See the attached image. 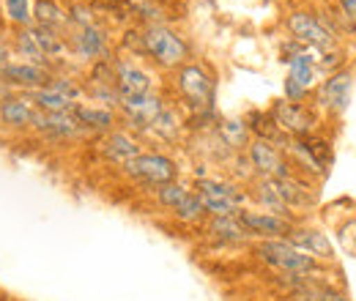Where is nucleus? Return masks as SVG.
Segmentation results:
<instances>
[{"instance_id": "nucleus-14", "label": "nucleus", "mask_w": 356, "mask_h": 301, "mask_svg": "<svg viewBox=\"0 0 356 301\" xmlns=\"http://www.w3.org/2000/svg\"><path fill=\"white\" fill-rule=\"evenodd\" d=\"M115 88H118V96H140V93H148V90H151V74L143 72V69L134 66V63L118 60V63H115Z\"/></svg>"}, {"instance_id": "nucleus-12", "label": "nucleus", "mask_w": 356, "mask_h": 301, "mask_svg": "<svg viewBox=\"0 0 356 301\" xmlns=\"http://www.w3.org/2000/svg\"><path fill=\"white\" fill-rule=\"evenodd\" d=\"M348 93H351V74L348 72H334L318 90V99L326 110L343 113L348 107Z\"/></svg>"}, {"instance_id": "nucleus-37", "label": "nucleus", "mask_w": 356, "mask_h": 301, "mask_svg": "<svg viewBox=\"0 0 356 301\" xmlns=\"http://www.w3.org/2000/svg\"><path fill=\"white\" fill-rule=\"evenodd\" d=\"M312 296H315L318 301H351V299H346L343 293H334V291H329V288H318Z\"/></svg>"}, {"instance_id": "nucleus-3", "label": "nucleus", "mask_w": 356, "mask_h": 301, "mask_svg": "<svg viewBox=\"0 0 356 301\" xmlns=\"http://www.w3.org/2000/svg\"><path fill=\"white\" fill-rule=\"evenodd\" d=\"M176 86L195 113H214V80L203 66L184 63L176 74Z\"/></svg>"}, {"instance_id": "nucleus-6", "label": "nucleus", "mask_w": 356, "mask_h": 301, "mask_svg": "<svg viewBox=\"0 0 356 301\" xmlns=\"http://www.w3.org/2000/svg\"><path fill=\"white\" fill-rule=\"evenodd\" d=\"M288 31L293 33V39L299 42H307L321 47L323 52L334 47V31L329 25H323L321 19H315L312 14H305V11H293L288 17Z\"/></svg>"}, {"instance_id": "nucleus-22", "label": "nucleus", "mask_w": 356, "mask_h": 301, "mask_svg": "<svg viewBox=\"0 0 356 301\" xmlns=\"http://www.w3.org/2000/svg\"><path fill=\"white\" fill-rule=\"evenodd\" d=\"M33 22L42 25V28L58 31L60 25L69 22V14L60 8L58 0H36V6H33Z\"/></svg>"}, {"instance_id": "nucleus-27", "label": "nucleus", "mask_w": 356, "mask_h": 301, "mask_svg": "<svg viewBox=\"0 0 356 301\" xmlns=\"http://www.w3.org/2000/svg\"><path fill=\"white\" fill-rule=\"evenodd\" d=\"M220 137L230 148H244L250 143V127L244 121H222L220 124Z\"/></svg>"}, {"instance_id": "nucleus-9", "label": "nucleus", "mask_w": 356, "mask_h": 301, "mask_svg": "<svg viewBox=\"0 0 356 301\" xmlns=\"http://www.w3.org/2000/svg\"><path fill=\"white\" fill-rule=\"evenodd\" d=\"M247 148H250L252 168L261 172L264 178H291L288 162L282 159V154L271 143H266V140H252Z\"/></svg>"}, {"instance_id": "nucleus-17", "label": "nucleus", "mask_w": 356, "mask_h": 301, "mask_svg": "<svg viewBox=\"0 0 356 301\" xmlns=\"http://www.w3.org/2000/svg\"><path fill=\"white\" fill-rule=\"evenodd\" d=\"M33 127L49 134V137H74V134L83 131V127L74 118V113H39Z\"/></svg>"}, {"instance_id": "nucleus-20", "label": "nucleus", "mask_w": 356, "mask_h": 301, "mask_svg": "<svg viewBox=\"0 0 356 301\" xmlns=\"http://www.w3.org/2000/svg\"><path fill=\"white\" fill-rule=\"evenodd\" d=\"M28 101L39 110V113H72L77 104L63 99L60 93H55L52 88H36V90H28Z\"/></svg>"}, {"instance_id": "nucleus-36", "label": "nucleus", "mask_w": 356, "mask_h": 301, "mask_svg": "<svg viewBox=\"0 0 356 301\" xmlns=\"http://www.w3.org/2000/svg\"><path fill=\"white\" fill-rule=\"evenodd\" d=\"M305 96H307V88H302L296 80H285V101H293V104H302L305 101Z\"/></svg>"}, {"instance_id": "nucleus-11", "label": "nucleus", "mask_w": 356, "mask_h": 301, "mask_svg": "<svg viewBox=\"0 0 356 301\" xmlns=\"http://www.w3.org/2000/svg\"><path fill=\"white\" fill-rule=\"evenodd\" d=\"M241 225L247 227L250 236H266V238H282V236H291L293 225L285 219V216L277 214H258V211H238Z\"/></svg>"}, {"instance_id": "nucleus-1", "label": "nucleus", "mask_w": 356, "mask_h": 301, "mask_svg": "<svg viewBox=\"0 0 356 301\" xmlns=\"http://www.w3.org/2000/svg\"><path fill=\"white\" fill-rule=\"evenodd\" d=\"M143 44H145V55H151L165 69H181L184 60L189 58L186 42L178 36L176 31H170L168 25H145L143 28Z\"/></svg>"}, {"instance_id": "nucleus-10", "label": "nucleus", "mask_w": 356, "mask_h": 301, "mask_svg": "<svg viewBox=\"0 0 356 301\" xmlns=\"http://www.w3.org/2000/svg\"><path fill=\"white\" fill-rule=\"evenodd\" d=\"M121 110H124V115L132 121L134 127H151L154 121H156V115L165 110L162 107V101H159V96L156 93H140V96H121Z\"/></svg>"}, {"instance_id": "nucleus-13", "label": "nucleus", "mask_w": 356, "mask_h": 301, "mask_svg": "<svg viewBox=\"0 0 356 301\" xmlns=\"http://www.w3.org/2000/svg\"><path fill=\"white\" fill-rule=\"evenodd\" d=\"M74 49L77 55H83L86 60H110V47H107V33L96 25L90 28H77L74 36Z\"/></svg>"}, {"instance_id": "nucleus-8", "label": "nucleus", "mask_w": 356, "mask_h": 301, "mask_svg": "<svg viewBox=\"0 0 356 301\" xmlns=\"http://www.w3.org/2000/svg\"><path fill=\"white\" fill-rule=\"evenodd\" d=\"M52 80L49 69L39 63H6L0 72V83L8 88H25V90H36L44 88Z\"/></svg>"}, {"instance_id": "nucleus-29", "label": "nucleus", "mask_w": 356, "mask_h": 301, "mask_svg": "<svg viewBox=\"0 0 356 301\" xmlns=\"http://www.w3.org/2000/svg\"><path fill=\"white\" fill-rule=\"evenodd\" d=\"M156 197H159V203H162V206H168V209H173V211H176L178 206L189 197V189H184L181 184L173 181V184L159 186V189H156Z\"/></svg>"}, {"instance_id": "nucleus-35", "label": "nucleus", "mask_w": 356, "mask_h": 301, "mask_svg": "<svg viewBox=\"0 0 356 301\" xmlns=\"http://www.w3.org/2000/svg\"><path fill=\"white\" fill-rule=\"evenodd\" d=\"M151 129H156L162 137H173L178 131V118L176 113H170V110H162L159 115H156V121L151 124Z\"/></svg>"}, {"instance_id": "nucleus-16", "label": "nucleus", "mask_w": 356, "mask_h": 301, "mask_svg": "<svg viewBox=\"0 0 356 301\" xmlns=\"http://www.w3.org/2000/svg\"><path fill=\"white\" fill-rule=\"evenodd\" d=\"M288 241L296 247V250H302V252H307L312 258H332L334 255V250H332V244H329V238L321 233V230H310V227H293L291 230V236H288Z\"/></svg>"}, {"instance_id": "nucleus-25", "label": "nucleus", "mask_w": 356, "mask_h": 301, "mask_svg": "<svg viewBox=\"0 0 356 301\" xmlns=\"http://www.w3.org/2000/svg\"><path fill=\"white\" fill-rule=\"evenodd\" d=\"M288 77L296 80L302 88H310L315 83V60L305 52L288 58Z\"/></svg>"}, {"instance_id": "nucleus-21", "label": "nucleus", "mask_w": 356, "mask_h": 301, "mask_svg": "<svg viewBox=\"0 0 356 301\" xmlns=\"http://www.w3.org/2000/svg\"><path fill=\"white\" fill-rule=\"evenodd\" d=\"M271 184H274L280 200H282L288 209H291V206L302 209V206H310L312 203V197L307 195V189H305L299 181H293V178H271Z\"/></svg>"}, {"instance_id": "nucleus-32", "label": "nucleus", "mask_w": 356, "mask_h": 301, "mask_svg": "<svg viewBox=\"0 0 356 301\" xmlns=\"http://www.w3.org/2000/svg\"><path fill=\"white\" fill-rule=\"evenodd\" d=\"M47 88H52L55 93H60L63 99H69V101H74V104H77V99L83 96V88L77 86L74 80H69V77H52V80L47 83Z\"/></svg>"}, {"instance_id": "nucleus-39", "label": "nucleus", "mask_w": 356, "mask_h": 301, "mask_svg": "<svg viewBox=\"0 0 356 301\" xmlns=\"http://www.w3.org/2000/svg\"><path fill=\"white\" fill-rule=\"evenodd\" d=\"M8 63V52L6 49H0V72H3V66Z\"/></svg>"}, {"instance_id": "nucleus-15", "label": "nucleus", "mask_w": 356, "mask_h": 301, "mask_svg": "<svg viewBox=\"0 0 356 301\" xmlns=\"http://www.w3.org/2000/svg\"><path fill=\"white\" fill-rule=\"evenodd\" d=\"M36 115L39 110L33 104H28V99H6L0 104V124L11 127V129H25V127H33L36 124Z\"/></svg>"}, {"instance_id": "nucleus-5", "label": "nucleus", "mask_w": 356, "mask_h": 301, "mask_svg": "<svg viewBox=\"0 0 356 301\" xmlns=\"http://www.w3.org/2000/svg\"><path fill=\"white\" fill-rule=\"evenodd\" d=\"M124 170L129 172L132 178H137V181H143V184H151V186L173 184L178 175L176 162L162 156V154H140L129 165H124Z\"/></svg>"}, {"instance_id": "nucleus-26", "label": "nucleus", "mask_w": 356, "mask_h": 301, "mask_svg": "<svg viewBox=\"0 0 356 301\" xmlns=\"http://www.w3.org/2000/svg\"><path fill=\"white\" fill-rule=\"evenodd\" d=\"M33 33H36L39 47H42V52H44L47 58H58V55H63V52H66V42H63V36H60L58 31L36 25V28H33Z\"/></svg>"}, {"instance_id": "nucleus-28", "label": "nucleus", "mask_w": 356, "mask_h": 301, "mask_svg": "<svg viewBox=\"0 0 356 301\" xmlns=\"http://www.w3.org/2000/svg\"><path fill=\"white\" fill-rule=\"evenodd\" d=\"M3 3H6V17H8L14 25L31 28V19H33V14H31V0H3Z\"/></svg>"}, {"instance_id": "nucleus-31", "label": "nucleus", "mask_w": 356, "mask_h": 301, "mask_svg": "<svg viewBox=\"0 0 356 301\" xmlns=\"http://www.w3.org/2000/svg\"><path fill=\"white\" fill-rule=\"evenodd\" d=\"M203 214H206V209H203V203H200V197L195 192H189V197L176 209V216L184 219V222H197Z\"/></svg>"}, {"instance_id": "nucleus-7", "label": "nucleus", "mask_w": 356, "mask_h": 301, "mask_svg": "<svg viewBox=\"0 0 356 301\" xmlns=\"http://www.w3.org/2000/svg\"><path fill=\"white\" fill-rule=\"evenodd\" d=\"M271 118L285 134H293V137H307L310 129L315 127V118L305 104H293V101H277L271 107Z\"/></svg>"}, {"instance_id": "nucleus-23", "label": "nucleus", "mask_w": 356, "mask_h": 301, "mask_svg": "<svg viewBox=\"0 0 356 301\" xmlns=\"http://www.w3.org/2000/svg\"><path fill=\"white\" fill-rule=\"evenodd\" d=\"M209 233L217 236V238H222V241H244V238L250 236L247 227L241 225L238 214L236 216H214V219L209 222Z\"/></svg>"}, {"instance_id": "nucleus-4", "label": "nucleus", "mask_w": 356, "mask_h": 301, "mask_svg": "<svg viewBox=\"0 0 356 301\" xmlns=\"http://www.w3.org/2000/svg\"><path fill=\"white\" fill-rule=\"evenodd\" d=\"M195 195L200 197L206 214L211 216H236L244 203L241 189H236L233 184H225V181H214V178H200Z\"/></svg>"}, {"instance_id": "nucleus-34", "label": "nucleus", "mask_w": 356, "mask_h": 301, "mask_svg": "<svg viewBox=\"0 0 356 301\" xmlns=\"http://www.w3.org/2000/svg\"><path fill=\"white\" fill-rule=\"evenodd\" d=\"M69 22L77 28H90V25H96V11L86 3H74L69 8Z\"/></svg>"}, {"instance_id": "nucleus-33", "label": "nucleus", "mask_w": 356, "mask_h": 301, "mask_svg": "<svg viewBox=\"0 0 356 301\" xmlns=\"http://www.w3.org/2000/svg\"><path fill=\"white\" fill-rule=\"evenodd\" d=\"M90 8H93V11H104V14H110V17H118V19H127V17L132 14V8H129L127 0H93Z\"/></svg>"}, {"instance_id": "nucleus-38", "label": "nucleus", "mask_w": 356, "mask_h": 301, "mask_svg": "<svg viewBox=\"0 0 356 301\" xmlns=\"http://www.w3.org/2000/svg\"><path fill=\"white\" fill-rule=\"evenodd\" d=\"M340 6H343V14L356 25V0H340Z\"/></svg>"}, {"instance_id": "nucleus-18", "label": "nucleus", "mask_w": 356, "mask_h": 301, "mask_svg": "<svg viewBox=\"0 0 356 301\" xmlns=\"http://www.w3.org/2000/svg\"><path fill=\"white\" fill-rule=\"evenodd\" d=\"M104 156L115 165H129L140 156V145L127 131H110V137L104 140Z\"/></svg>"}, {"instance_id": "nucleus-19", "label": "nucleus", "mask_w": 356, "mask_h": 301, "mask_svg": "<svg viewBox=\"0 0 356 301\" xmlns=\"http://www.w3.org/2000/svg\"><path fill=\"white\" fill-rule=\"evenodd\" d=\"M72 113H74L77 124L83 127V131H110L113 124H115V115L107 107H83V104H77Z\"/></svg>"}, {"instance_id": "nucleus-24", "label": "nucleus", "mask_w": 356, "mask_h": 301, "mask_svg": "<svg viewBox=\"0 0 356 301\" xmlns=\"http://www.w3.org/2000/svg\"><path fill=\"white\" fill-rule=\"evenodd\" d=\"M14 49H17L19 58H25V63H39V66L47 63V55L42 52V47H39V39H36L33 28H22V31L17 33Z\"/></svg>"}, {"instance_id": "nucleus-30", "label": "nucleus", "mask_w": 356, "mask_h": 301, "mask_svg": "<svg viewBox=\"0 0 356 301\" xmlns=\"http://www.w3.org/2000/svg\"><path fill=\"white\" fill-rule=\"evenodd\" d=\"M127 3H129V8H132L134 17L145 19L148 25H162V11H159L151 0H127Z\"/></svg>"}, {"instance_id": "nucleus-2", "label": "nucleus", "mask_w": 356, "mask_h": 301, "mask_svg": "<svg viewBox=\"0 0 356 301\" xmlns=\"http://www.w3.org/2000/svg\"><path fill=\"white\" fill-rule=\"evenodd\" d=\"M255 252H258V258L264 260V263L280 268V271L296 274V277L318 271V260L307 255V252H302V250H296L288 238H266V241H261L255 247Z\"/></svg>"}]
</instances>
